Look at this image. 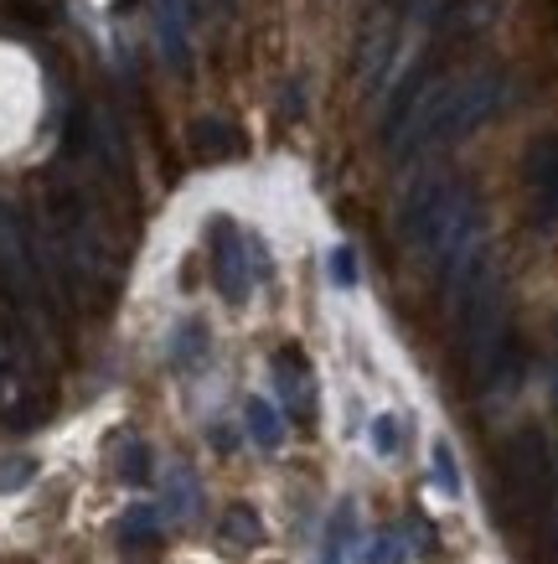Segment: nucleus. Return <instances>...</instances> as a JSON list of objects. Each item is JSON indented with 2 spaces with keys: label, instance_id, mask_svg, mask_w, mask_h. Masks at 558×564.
<instances>
[{
  "label": "nucleus",
  "instance_id": "1",
  "mask_svg": "<svg viewBox=\"0 0 558 564\" xmlns=\"http://www.w3.org/2000/svg\"><path fill=\"white\" fill-rule=\"evenodd\" d=\"M507 73L502 68H471L456 78H424L414 73L398 99H393L383 140L398 161L429 151V145H450V140L471 135L475 124H486L502 104H507Z\"/></svg>",
  "mask_w": 558,
  "mask_h": 564
},
{
  "label": "nucleus",
  "instance_id": "2",
  "mask_svg": "<svg viewBox=\"0 0 558 564\" xmlns=\"http://www.w3.org/2000/svg\"><path fill=\"white\" fill-rule=\"evenodd\" d=\"M507 497L512 508H523V513H538L548 492H554V462H548V441H543V430H517L507 445Z\"/></svg>",
  "mask_w": 558,
  "mask_h": 564
},
{
  "label": "nucleus",
  "instance_id": "3",
  "mask_svg": "<svg viewBox=\"0 0 558 564\" xmlns=\"http://www.w3.org/2000/svg\"><path fill=\"white\" fill-rule=\"evenodd\" d=\"M259 270H264V264H259L254 243L243 239L228 218L212 223V280H218L222 301L243 306V301H249V291H254V274Z\"/></svg>",
  "mask_w": 558,
  "mask_h": 564
},
{
  "label": "nucleus",
  "instance_id": "4",
  "mask_svg": "<svg viewBox=\"0 0 558 564\" xmlns=\"http://www.w3.org/2000/svg\"><path fill=\"white\" fill-rule=\"evenodd\" d=\"M0 285L11 291L21 311H36L42 306V274H36V259L26 249V234H21L17 213L0 203Z\"/></svg>",
  "mask_w": 558,
  "mask_h": 564
},
{
  "label": "nucleus",
  "instance_id": "5",
  "mask_svg": "<svg viewBox=\"0 0 558 564\" xmlns=\"http://www.w3.org/2000/svg\"><path fill=\"white\" fill-rule=\"evenodd\" d=\"M523 176H527V197H533V223L554 228L558 223V135H538L527 145Z\"/></svg>",
  "mask_w": 558,
  "mask_h": 564
},
{
  "label": "nucleus",
  "instance_id": "6",
  "mask_svg": "<svg viewBox=\"0 0 558 564\" xmlns=\"http://www.w3.org/2000/svg\"><path fill=\"white\" fill-rule=\"evenodd\" d=\"M445 182H450V176H419V182L408 187L404 207H398V228H404V239H408V243H419V249H424V234H429L435 213H440Z\"/></svg>",
  "mask_w": 558,
  "mask_h": 564
},
{
  "label": "nucleus",
  "instance_id": "7",
  "mask_svg": "<svg viewBox=\"0 0 558 564\" xmlns=\"http://www.w3.org/2000/svg\"><path fill=\"white\" fill-rule=\"evenodd\" d=\"M192 0H155V36H161V57L171 68L192 63Z\"/></svg>",
  "mask_w": 558,
  "mask_h": 564
},
{
  "label": "nucleus",
  "instance_id": "8",
  "mask_svg": "<svg viewBox=\"0 0 558 564\" xmlns=\"http://www.w3.org/2000/svg\"><path fill=\"white\" fill-rule=\"evenodd\" d=\"M274 389L289 404V414H310V362H305L300 347L274 352Z\"/></svg>",
  "mask_w": 558,
  "mask_h": 564
},
{
  "label": "nucleus",
  "instance_id": "9",
  "mask_svg": "<svg viewBox=\"0 0 558 564\" xmlns=\"http://www.w3.org/2000/svg\"><path fill=\"white\" fill-rule=\"evenodd\" d=\"M186 140H192V155H197V161H228V155H238V130L228 120H218V115L192 120Z\"/></svg>",
  "mask_w": 558,
  "mask_h": 564
},
{
  "label": "nucleus",
  "instance_id": "10",
  "mask_svg": "<svg viewBox=\"0 0 558 564\" xmlns=\"http://www.w3.org/2000/svg\"><path fill=\"white\" fill-rule=\"evenodd\" d=\"M249 435H254L264 451H274V445L285 441V420H280V410H274L270 399H249Z\"/></svg>",
  "mask_w": 558,
  "mask_h": 564
},
{
  "label": "nucleus",
  "instance_id": "11",
  "mask_svg": "<svg viewBox=\"0 0 558 564\" xmlns=\"http://www.w3.org/2000/svg\"><path fill=\"white\" fill-rule=\"evenodd\" d=\"M155 533H161V513H155V508H130V513L119 518V539H124V544L155 539Z\"/></svg>",
  "mask_w": 558,
  "mask_h": 564
},
{
  "label": "nucleus",
  "instance_id": "12",
  "mask_svg": "<svg viewBox=\"0 0 558 564\" xmlns=\"http://www.w3.org/2000/svg\"><path fill=\"white\" fill-rule=\"evenodd\" d=\"M119 477L130 481V487L151 481V451H145L140 441H124V445H119Z\"/></svg>",
  "mask_w": 558,
  "mask_h": 564
},
{
  "label": "nucleus",
  "instance_id": "13",
  "mask_svg": "<svg viewBox=\"0 0 558 564\" xmlns=\"http://www.w3.org/2000/svg\"><path fill=\"white\" fill-rule=\"evenodd\" d=\"M203 352H207V326L203 322H186L182 332H176V362H203Z\"/></svg>",
  "mask_w": 558,
  "mask_h": 564
},
{
  "label": "nucleus",
  "instance_id": "14",
  "mask_svg": "<svg viewBox=\"0 0 558 564\" xmlns=\"http://www.w3.org/2000/svg\"><path fill=\"white\" fill-rule=\"evenodd\" d=\"M429 462H435V487H440L445 497H456L460 492V471H456V451H450V445H435V456H429Z\"/></svg>",
  "mask_w": 558,
  "mask_h": 564
},
{
  "label": "nucleus",
  "instance_id": "15",
  "mask_svg": "<svg viewBox=\"0 0 558 564\" xmlns=\"http://www.w3.org/2000/svg\"><path fill=\"white\" fill-rule=\"evenodd\" d=\"M222 539H233V544H259V518L249 508H233V513L222 518Z\"/></svg>",
  "mask_w": 558,
  "mask_h": 564
},
{
  "label": "nucleus",
  "instance_id": "16",
  "mask_svg": "<svg viewBox=\"0 0 558 564\" xmlns=\"http://www.w3.org/2000/svg\"><path fill=\"white\" fill-rule=\"evenodd\" d=\"M362 564H404V539L398 533H378Z\"/></svg>",
  "mask_w": 558,
  "mask_h": 564
},
{
  "label": "nucleus",
  "instance_id": "17",
  "mask_svg": "<svg viewBox=\"0 0 558 564\" xmlns=\"http://www.w3.org/2000/svg\"><path fill=\"white\" fill-rule=\"evenodd\" d=\"M372 445H378V456H393V451H398V420H393V414H383V420L372 425Z\"/></svg>",
  "mask_w": 558,
  "mask_h": 564
},
{
  "label": "nucleus",
  "instance_id": "18",
  "mask_svg": "<svg viewBox=\"0 0 558 564\" xmlns=\"http://www.w3.org/2000/svg\"><path fill=\"white\" fill-rule=\"evenodd\" d=\"M331 280H337V285H357V264H352V249H337V254H331Z\"/></svg>",
  "mask_w": 558,
  "mask_h": 564
},
{
  "label": "nucleus",
  "instance_id": "19",
  "mask_svg": "<svg viewBox=\"0 0 558 564\" xmlns=\"http://www.w3.org/2000/svg\"><path fill=\"white\" fill-rule=\"evenodd\" d=\"M21 481H32V462L0 466V492H11V487H21Z\"/></svg>",
  "mask_w": 558,
  "mask_h": 564
},
{
  "label": "nucleus",
  "instance_id": "20",
  "mask_svg": "<svg viewBox=\"0 0 558 564\" xmlns=\"http://www.w3.org/2000/svg\"><path fill=\"white\" fill-rule=\"evenodd\" d=\"M207 6H212L218 17H228V11H233V0H207Z\"/></svg>",
  "mask_w": 558,
  "mask_h": 564
}]
</instances>
